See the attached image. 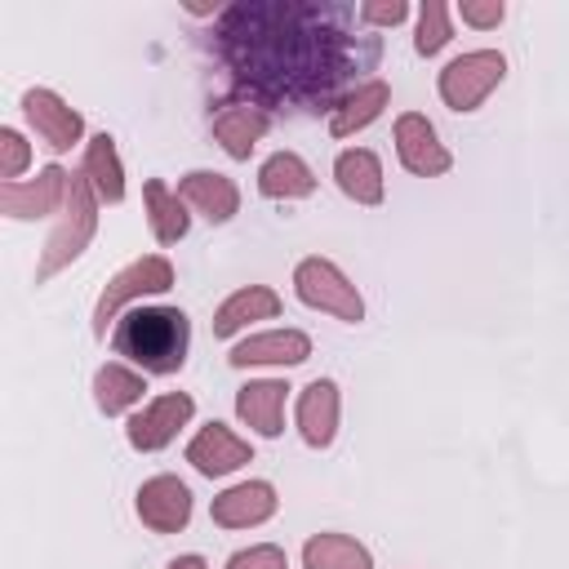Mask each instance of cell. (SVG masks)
<instances>
[{
  "mask_svg": "<svg viewBox=\"0 0 569 569\" xmlns=\"http://www.w3.org/2000/svg\"><path fill=\"white\" fill-rule=\"evenodd\" d=\"M338 382L333 378H316L302 387L298 396V436L311 445V449H329L333 436H338Z\"/></svg>",
  "mask_w": 569,
  "mask_h": 569,
  "instance_id": "15",
  "label": "cell"
},
{
  "mask_svg": "<svg viewBox=\"0 0 569 569\" xmlns=\"http://www.w3.org/2000/svg\"><path fill=\"white\" fill-rule=\"evenodd\" d=\"M284 396L289 387L280 378H258V382H244L236 391V418L244 427H253L258 436H280L284 431Z\"/></svg>",
  "mask_w": 569,
  "mask_h": 569,
  "instance_id": "18",
  "label": "cell"
},
{
  "mask_svg": "<svg viewBox=\"0 0 569 569\" xmlns=\"http://www.w3.org/2000/svg\"><path fill=\"white\" fill-rule=\"evenodd\" d=\"M507 76V58L498 49H471V53H458L453 62H445L440 71V98L445 107L453 111H476Z\"/></svg>",
  "mask_w": 569,
  "mask_h": 569,
  "instance_id": "5",
  "label": "cell"
},
{
  "mask_svg": "<svg viewBox=\"0 0 569 569\" xmlns=\"http://www.w3.org/2000/svg\"><path fill=\"white\" fill-rule=\"evenodd\" d=\"M31 164V147L18 129H0V178L4 182H22V169Z\"/></svg>",
  "mask_w": 569,
  "mask_h": 569,
  "instance_id": "28",
  "label": "cell"
},
{
  "mask_svg": "<svg viewBox=\"0 0 569 569\" xmlns=\"http://www.w3.org/2000/svg\"><path fill=\"white\" fill-rule=\"evenodd\" d=\"M405 18H409L405 0H369V4H360V22L365 27H400Z\"/></svg>",
  "mask_w": 569,
  "mask_h": 569,
  "instance_id": "30",
  "label": "cell"
},
{
  "mask_svg": "<svg viewBox=\"0 0 569 569\" xmlns=\"http://www.w3.org/2000/svg\"><path fill=\"white\" fill-rule=\"evenodd\" d=\"M116 351L142 373H178L191 347V320L182 307H133L111 333Z\"/></svg>",
  "mask_w": 569,
  "mask_h": 569,
  "instance_id": "2",
  "label": "cell"
},
{
  "mask_svg": "<svg viewBox=\"0 0 569 569\" xmlns=\"http://www.w3.org/2000/svg\"><path fill=\"white\" fill-rule=\"evenodd\" d=\"M342 4H236L222 13L231 80L262 102H342L351 71L378 62V36H351Z\"/></svg>",
  "mask_w": 569,
  "mask_h": 569,
  "instance_id": "1",
  "label": "cell"
},
{
  "mask_svg": "<svg viewBox=\"0 0 569 569\" xmlns=\"http://www.w3.org/2000/svg\"><path fill=\"white\" fill-rule=\"evenodd\" d=\"M302 569H373V556L347 533H311L302 542Z\"/></svg>",
  "mask_w": 569,
  "mask_h": 569,
  "instance_id": "26",
  "label": "cell"
},
{
  "mask_svg": "<svg viewBox=\"0 0 569 569\" xmlns=\"http://www.w3.org/2000/svg\"><path fill=\"white\" fill-rule=\"evenodd\" d=\"M71 178L62 164H44L36 178L27 182H4L0 187V209L4 218L13 222H36V218H49V213H62L67 209V196H71Z\"/></svg>",
  "mask_w": 569,
  "mask_h": 569,
  "instance_id": "7",
  "label": "cell"
},
{
  "mask_svg": "<svg viewBox=\"0 0 569 569\" xmlns=\"http://www.w3.org/2000/svg\"><path fill=\"white\" fill-rule=\"evenodd\" d=\"M178 196H182V204H191L209 222H231L236 209H240V187L227 173H213V169H191L178 182Z\"/></svg>",
  "mask_w": 569,
  "mask_h": 569,
  "instance_id": "17",
  "label": "cell"
},
{
  "mask_svg": "<svg viewBox=\"0 0 569 569\" xmlns=\"http://www.w3.org/2000/svg\"><path fill=\"white\" fill-rule=\"evenodd\" d=\"M267 129H271V116L258 102H227L213 116V138L222 142V151L231 160H249V151L267 138Z\"/></svg>",
  "mask_w": 569,
  "mask_h": 569,
  "instance_id": "16",
  "label": "cell"
},
{
  "mask_svg": "<svg viewBox=\"0 0 569 569\" xmlns=\"http://www.w3.org/2000/svg\"><path fill=\"white\" fill-rule=\"evenodd\" d=\"M396 156H400V164H405L409 173H418V178H440V173H449V164H453V156H449V147L440 142L436 124H431L427 116H418V111H405V116L396 120Z\"/></svg>",
  "mask_w": 569,
  "mask_h": 569,
  "instance_id": "10",
  "label": "cell"
},
{
  "mask_svg": "<svg viewBox=\"0 0 569 569\" xmlns=\"http://www.w3.org/2000/svg\"><path fill=\"white\" fill-rule=\"evenodd\" d=\"M311 356V338L302 329H267L253 333L244 342H236L227 351L231 369H249V365H302Z\"/></svg>",
  "mask_w": 569,
  "mask_h": 569,
  "instance_id": "14",
  "label": "cell"
},
{
  "mask_svg": "<svg viewBox=\"0 0 569 569\" xmlns=\"http://www.w3.org/2000/svg\"><path fill=\"white\" fill-rule=\"evenodd\" d=\"M458 13H462V22H471V27H498V22L507 18V4H502V0H462Z\"/></svg>",
  "mask_w": 569,
  "mask_h": 569,
  "instance_id": "31",
  "label": "cell"
},
{
  "mask_svg": "<svg viewBox=\"0 0 569 569\" xmlns=\"http://www.w3.org/2000/svg\"><path fill=\"white\" fill-rule=\"evenodd\" d=\"M80 173L89 178V187H93V196L102 204H120L124 200V164H120V151H116V138L111 133H93L84 142Z\"/></svg>",
  "mask_w": 569,
  "mask_h": 569,
  "instance_id": "22",
  "label": "cell"
},
{
  "mask_svg": "<svg viewBox=\"0 0 569 569\" xmlns=\"http://www.w3.org/2000/svg\"><path fill=\"white\" fill-rule=\"evenodd\" d=\"M93 231H98V196H93L89 178L76 173V178H71L67 209L58 213V222H53V231H49V240H44V253H40V267H36V284H44V280H53L62 267H71V262L89 249Z\"/></svg>",
  "mask_w": 569,
  "mask_h": 569,
  "instance_id": "3",
  "label": "cell"
},
{
  "mask_svg": "<svg viewBox=\"0 0 569 569\" xmlns=\"http://www.w3.org/2000/svg\"><path fill=\"white\" fill-rule=\"evenodd\" d=\"M191 413H196V400H191L187 391H164V396H156L151 405H142V409L129 418L124 436H129V445H133L138 453H156V449H164V445L191 422Z\"/></svg>",
  "mask_w": 569,
  "mask_h": 569,
  "instance_id": "8",
  "label": "cell"
},
{
  "mask_svg": "<svg viewBox=\"0 0 569 569\" xmlns=\"http://www.w3.org/2000/svg\"><path fill=\"white\" fill-rule=\"evenodd\" d=\"M276 507H280V498H276V489L267 480H240V485H231V489H222L213 498L209 516L222 529H253V525L271 520Z\"/></svg>",
  "mask_w": 569,
  "mask_h": 569,
  "instance_id": "13",
  "label": "cell"
},
{
  "mask_svg": "<svg viewBox=\"0 0 569 569\" xmlns=\"http://www.w3.org/2000/svg\"><path fill=\"white\" fill-rule=\"evenodd\" d=\"M449 40H453L449 4H445V0H427V4L418 9V36H413V49H418L422 58H436Z\"/></svg>",
  "mask_w": 569,
  "mask_h": 569,
  "instance_id": "27",
  "label": "cell"
},
{
  "mask_svg": "<svg viewBox=\"0 0 569 569\" xmlns=\"http://www.w3.org/2000/svg\"><path fill=\"white\" fill-rule=\"evenodd\" d=\"M22 116H27V124L40 133V142H44L49 151H71V147L80 142V133H84L80 111H76L67 98H58L53 89H40V84L22 93Z\"/></svg>",
  "mask_w": 569,
  "mask_h": 569,
  "instance_id": "9",
  "label": "cell"
},
{
  "mask_svg": "<svg viewBox=\"0 0 569 569\" xmlns=\"http://www.w3.org/2000/svg\"><path fill=\"white\" fill-rule=\"evenodd\" d=\"M173 289V262L164 253H147L138 262H129L124 271H116L107 280V289L98 293V307H93V333L107 338V325L133 302V298H147V293H164Z\"/></svg>",
  "mask_w": 569,
  "mask_h": 569,
  "instance_id": "4",
  "label": "cell"
},
{
  "mask_svg": "<svg viewBox=\"0 0 569 569\" xmlns=\"http://www.w3.org/2000/svg\"><path fill=\"white\" fill-rule=\"evenodd\" d=\"M258 191L267 200H302L316 191V173L298 151H276L258 169Z\"/></svg>",
  "mask_w": 569,
  "mask_h": 569,
  "instance_id": "23",
  "label": "cell"
},
{
  "mask_svg": "<svg viewBox=\"0 0 569 569\" xmlns=\"http://www.w3.org/2000/svg\"><path fill=\"white\" fill-rule=\"evenodd\" d=\"M169 569H209V565H204V556H178V560H169Z\"/></svg>",
  "mask_w": 569,
  "mask_h": 569,
  "instance_id": "32",
  "label": "cell"
},
{
  "mask_svg": "<svg viewBox=\"0 0 569 569\" xmlns=\"http://www.w3.org/2000/svg\"><path fill=\"white\" fill-rule=\"evenodd\" d=\"M333 182L356 204H382V160L369 147H347L333 160Z\"/></svg>",
  "mask_w": 569,
  "mask_h": 569,
  "instance_id": "21",
  "label": "cell"
},
{
  "mask_svg": "<svg viewBox=\"0 0 569 569\" xmlns=\"http://www.w3.org/2000/svg\"><path fill=\"white\" fill-rule=\"evenodd\" d=\"M227 569H289L284 551L276 542H258V547H244L227 560Z\"/></svg>",
  "mask_w": 569,
  "mask_h": 569,
  "instance_id": "29",
  "label": "cell"
},
{
  "mask_svg": "<svg viewBox=\"0 0 569 569\" xmlns=\"http://www.w3.org/2000/svg\"><path fill=\"white\" fill-rule=\"evenodd\" d=\"M187 462H191L200 476H209V480H213V476H231V471H240L244 462H253V445L240 440L231 427L209 422V427H200V431L191 436Z\"/></svg>",
  "mask_w": 569,
  "mask_h": 569,
  "instance_id": "12",
  "label": "cell"
},
{
  "mask_svg": "<svg viewBox=\"0 0 569 569\" xmlns=\"http://www.w3.org/2000/svg\"><path fill=\"white\" fill-rule=\"evenodd\" d=\"M391 102V84L387 80H360L356 89L342 93V102L329 111V133L333 138H351L365 124H373Z\"/></svg>",
  "mask_w": 569,
  "mask_h": 569,
  "instance_id": "19",
  "label": "cell"
},
{
  "mask_svg": "<svg viewBox=\"0 0 569 569\" xmlns=\"http://www.w3.org/2000/svg\"><path fill=\"white\" fill-rule=\"evenodd\" d=\"M142 204H147V222H151V236H156L160 244H178V240L187 236V227H191V213H187L182 196H178V191H169L160 178H147V187H142Z\"/></svg>",
  "mask_w": 569,
  "mask_h": 569,
  "instance_id": "24",
  "label": "cell"
},
{
  "mask_svg": "<svg viewBox=\"0 0 569 569\" xmlns=\"http://www.w3.org/2000/svg\"><path fill=\"white\" fill-rule=\"evenodd\" d=\"M142 391H147V378H142L138 369L120 365V360H111V365H102V369L93 373V400H98V409H102L107 418L133 409V405L142 400Z\"/></svg>",
  "mask_w": 569,
  "mask_h": 569,
  "instance_id": "25",
  "label": "cell"
},
{
  "mask_svg": "<svg viewBox=\"0 0 569 569\" xmlns=\"http://www.w3.org/2000/svg\"><path fill=\"white\" fill-rule=\"evenodd\" d=\"M293 293L311 307V311H329L347 325L365 320V298L356 293V284L342 276V267H333L329 258H302L293 267Z\"/></svg>",
  "mask_w": 569,
  "mask_h": 569,
  "instance_id": "6",
  "label": "cell"
},
{
  "mask_svg": "<svg viewBox=\"0 0 569 569\" xmlns=\"http://www.w3.org/2000/svg\"><path fill=\"white\" fill-rule=\"evenodd\" d=\"M276 316H280V293L267 289V284H244L231 298H222V307L213 311V333L218 338H236L253 320H276Z\"/></svg>",
  "mask_w": 569,
  "mask_h": 569,
  "instance_id": "20",
  "label": "cell"
},
{
  "mask_svg": "<svg viewBox=\"0 0 569 569\" xmlns=\"http://www.w3.org/2000/svg\"><path fill=\"white\" fill-rule=\"evenodd\" d=\"M133 511L151 533H178L191 520V489L178 476H151L138 485Z\"/></svg>",
  "mask_w": 569,
  "mask_h": 569,
  "instance_id": "11",
  "label": "cell"
}]
</instances>
